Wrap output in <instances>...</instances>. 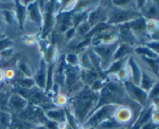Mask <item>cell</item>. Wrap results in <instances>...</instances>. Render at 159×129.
Returning <instances> with one entry per match:
<instances>
[{"label": "cell", "instance_id": "44dd1931", "mask_svg": "<svg viewBox=\"0 0 159 129\" xmlns=\"http://www.w3.org/2000/svg\"><path fill=\"white\" fill-rule=\"evenodd\" d=\"M21 83H22V85L23 84V85H26V86H30V85H33V83H34V82H33L32 80H29V79H26V80L23 81Z\"/></svg>", "mask_w": 159, "mask_h": 129}, {"label": "cell", "instance_id": "d6986e66", "mask_svg": "<svg viewBox=\"0 0 159 129\" xmlns=\"http://www.w3.org/2000/svg\"><path fill=\"white\" fill-rule=\"evenodd\" d=\"M11 42L10 40H9L8 39H6V40H2L0 41V50L2 49V48H6V46H8L9 44H10Z\"/></svg>", "mask_w": 159, "mask_h": 129}, {"label": "cell", "instance_id": "3957f363", "mask_svg": "<svg viewBox=\"0 0 159 129\" xmlns=\"http://www.w3.org/2000/svg\"><path fill=\"white\" fill-rule=\"evenodd\" d=\"M132 16V14L129 12L126 11H120V12H116V14L112 16V22H121L127 20Z\"/></svg>", "mask_w": 159, "mask_h": 129}, {"label": "cell", "instance_id": "ac0fdd59", "mask_svg": "<svg viewBox=\"0 0 159 129\" xmlns=\"http://www.w3.org/2000/svg\"><path fill=\"white\" fill-rule=\"evenodd\" d=\"M121 65H122V61H119L118 62H116V63L114 65H113V67L110 68V72H112V71H117V70L120 68Z\"/></svg>", "mask_w": 159, "mask_h": 129}, {"label": "cell", "instance_id": "52a82bcc", "mask_svg": "<svg viewBox=\"0 0 159 129\" xmlns=\"http://www.w3.org/2000/svg\"><path fill=\"white\" fill-rule=\"evenodd\" d=\"M37 82L39 85H40L41 87H43L45 82V66L43 62H42L41 68H40V71H39L38 75L37 76Z\"/></svg>", "mask_w": 159, "mask_h": 129}, {"label": "cell", "instance_id": "cb8c5ba5", "mask_svg": "<svg viewBox=\"0 0 159 129\" xmlns=\"http://www.w3.org/2000/svg\"><path fill=\"white\" fill-rule=\"evenodd\" d=\"M35 129H46V128H45L44 127H37V128H35Z\"/></svg>", "mask_w": 159, "mask_h": 129}, {"label": "cell", "instance_id": "2e32d148", "mask_svg": "<svg viewBox=\"0 0 159 129\" xmlns=\"http://www.w3.org/2000/svg\"><path fill=\"white\" fill-rule=\"evenodd\" d=\"M17 6H18V14H19V19H20V26H22L23 17H24V14H25V9H24V7L21 6L20 4H17Z\"/></svg>", "mask_w": 159, "mask_h": 129}, {"label": "cell", "instance_id": "7c38bea8", "mask_svg": "<svg viewBox=\"0 0 159 129\" xmlns=\"http://www.w3.org/2000/svg\"><path fill=\"white\" fill-rule=\"evenodd\" d=\"M30 9L31 12V16L34 19L35 21L39 22L40 21V16H39L38 10H37V8L35 4H32L30 6Z\"/></svg>", "mask_w": 159, "mask_h": 129}, {"label": "cell", "instance_id": "5bb4252c", "mask_svg": "<svg viewBox=\"0 0 159 129\" xmlns=\"http://www.w3.org/2000/svg\"><path fill=\"white\" fill-rule=\"evenodd\" d=\"M46 20H45V26H44V31L46 32L47 30L50 29V26L51 24V9H49V10L47 12Z\"/></svg>", "mask_w": 159, "mask_h": 129}, {"label": "cell", "instance_id": "30bf717a", "mask_svg": "<svg viewBox=\"0 0 159 129\" xmlns=\"http://www.w3.org/2000/svg\"><path fill=\"white\" fill-rule=\"evenodd\" d=\"M113 48H111V47H110V48H107V47H103V48H98L97 49H96V51H98L99 52V54H102V56H103L105 58L107 59H109V58H110V54H111V51H113Z\"/></svg>", "mask_w": 159, "mask_h": 129}, {"label": "cell", "instance_id": "e0dca14e", "mask_svg": "<svg viewBox=\"0 0 159 129\" xmlns=\"http://www.w3.org/2000/svg\"><path fill=\"white\" fill-rule=\"evenodd\" d=\"M143 86L144 87L145 89H148L151 85V81L150 79L148 77H146V76L144 75V79H143V82H142Z\"/></svg>", "mask_w": 159, "mask_h": 129}, {"label": "cell", "instance_id": "9a60e30c", "mask_svg": "<svg viewBox=\"0 0 159 129\" xmlns=\"http://www.w3.org/2000/svg\"><path fill=\"white\" fill-rule=\"evenodd\" d=\"M136 51H137V52L140 53V54H148V55L151 56V57H154V58L157 57V54H154V53L152 52V51H149V50L146 49V48H137Z\"/></svg>", "mask_w": 159, "mask_h": 129}, {"label": "cell", "instance_id": "8992f818", "mask_svg": "<svg viewBox=\"0 0 159 129\" xmlns=\"http://www.w3.org/2000/svg\"><path fill=\"white\" fill-rule=\"evenodd\" d=\"M48 116L57 121H63L65 120V114L62 110H51L48 111Z\"/></svg>", "mask_w": 159, "mask_h": 129}, {"label": "cell", "instance_id": "8fae6325", "mask_svg": "<svg viewBox=\"0 0 159 129\" xmlns=\"http://www.w3.org/2000/svg\"><path fill=\"white\" fill-rule=\"evenodd\" d=\"M130 51V48H129L127 45H123L120 48V49L115 54V58H120L123 57L124 54H126L127 53H128Z\"/></svg>", "mask_w": 159, "mask_h": 129}, {"label": "cell", "instance_id": "7a4b0ae2", "mask_svg": "<svg viewBox=\"0 0 159 129\" xmlns=\"http://www.w3.org/2000/svg\"><path fill=\"white\" fill-rule=\"evenodd\" d=\"M110 110H112V107L110 106H107V107H104L102 110H99L94 117H93L92 119H90L89 124H96L102 119V118L106 117L107 116L109 113L110 112Z\"/></svg>", "mask_w": 159, "mask_h": 129}, {"label": "cell", "instance_id": "277c9868", "mask_svg": "<svg viewBox=\"0 0 159 129\" xmlns=\"http://www.w3.org/2000/svg\"><path fill=\"white\" fill-rule=\"evenodd\" d=\"M10 103L13 106L14 108L17 109V110L23 109L26 106V101L23 98L18 96H12L10 99Z\"/></svg>", "mask_w": 159, "mask_h": 129}, {"label": "cell", "instance_id": "6da1fadb", "mask_svg": "<svg viewBox=\"0 0 159 129\" xmlns=\"http://www.w3.org/2000/svg\"><path fill=\"white\" fill-rule=\"evenodd\" d=\"M94 97V95L88 91L85 92L80 96H79L76 102V108H77L78 114L81 117V118L84 117L85 113L90 109Z\"/></svg>", "mask_w": 159, "mask_h": 129}, {"label": "cell", "instance_id": "7402d4cb", "mask_svg": "<svg viewBox=\"0 0 159 129\" xmlns=\"http://www.w3.org/2000/svg\"><path fill=\"white\" fill-rule=\"evenodd\" d=\"M51 71H51V68H50V69H49V76H49V79H48V88H49L50 85H51V73H52Z\"/></svg>", "mask_w": 159, "mask_h": 129}, {"label": "cell", "instance_id": "603a6c76", "mask_svg": "<svg viewBox=\"0 0 159 129\" xmlns=\"http://www.w3.org/2000/svg\"><path fill=\"white\" fill-rule=\"evenodd\" d=\"M143 129H154V127L152 125H151V124H147Z\"/></svg>", "mask_w": 159, "mask_h": 129}, {"label": "cell", "instance_id": "9c48e42d", "mask_svg": "<svg viewBox=\"0 0 159 129\" xmlns=\"http://www.w3.org/2000/svg\"><path fill=\"white\" fill-rule=\"evenodd\" d=\"M130 65H131L132 68H133V71H134V79L135 82L137 84L139 83L140 82V76H141V71H139V68L137 66V65L135 64V62H134V61L132 59H130Z\"/></svg>", "mask_w": 159, "mask_h": 129}, {"label": "cell", "instance_id": "4fadbf2b", "mask_svg": "<svg viewBox=\"0 0 159 129\" xmlns=\"http://www.w3.org/2000/svg\"><path fill=\"white\" fill-rule=\"evenodd\" d=\"M116 125H117V124H116V121L110 120V121H104V122H102V124H99V127H101L102 128L107 129V128H113V127H116Z\"/></svg>", "mask_w": 159, "mask_h": 129}, {"label": "cell", "instance_id": "ffe728a7", "mask_svg": "<svg viewBox=\"0 0 159 129\" xmlns=\"http://www.w3.org/2000/svg\"><path fill=\"white\" fill-rule=\"evenodd\" d=\"M68 59L69 62H71V63L75 64L76 62V59H77V58H76V56L75 55V54H70V55H68Z\"/></svg>", "mask_w": 159, "mask_h": 129}, {"label": "cell", "instance_id": "5b68a950", "mask_svg": "<svg viewBox=\"0 0 159 129\" xmlns=\"http://www.w3.org/2000/svg\"><path fill=\"white\" fill-rule=\"evenodd\" d=\"M129 89L131 90V92L134 93V95H135V96L141 101L144 100V99H146V96H146V93H144L143 90H140L139 88H137L134 85H129Z\"/></svg>", "mask_w": 159, "mask_h": 129}, {"label": "cell", "instance_id": "ba28073f", "mask_svg": "<svg viewBox=\"0 0 159 129\" xmlns=\"http://www.w3.org/2000/svg\"><path fill=\"white\" fill-rule=\"evenodd\" d=\"M10 124V117L9 114L0 112V128H6Z\"/></svg>", "mask_w": 159, "mask_h": 129}]
</instances>
